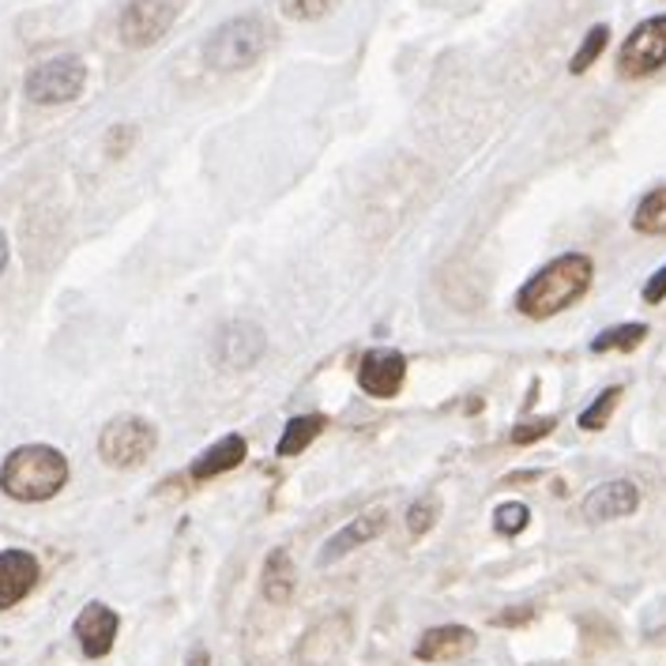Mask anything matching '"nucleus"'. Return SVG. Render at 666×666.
<instances>
[{
  "label": "nucleus",
  "mask_w": 666,
  "mask_h": 666,
  "mask_svg": "<svg viewBox=\"0 0 666 666\" xmlns=\"http://www.w3.org/2000/svg\"><path fill=\"white\" fill-rule=\"evenodd\" d=\"M595 279V264L584 253H565L539 268L527 283L516 290V309L527 320H550L568 306H576Z\"/></svg>",
  "instance_id": "obj_1"
},
{
  "label": "nucleus",
  "mask_w": 666,
  "mask_h": 666,
  "mask_svg": "<svg viewBox=\"0 0 666 666\" xmlns=\"http://www.w3.org/2000/svg\"><path fill=\"white\" fill-rule=\"evenodd\" d=\"M69 486V460L53 444H19L0 463V490L12 501L38 504Z\"/></svg>",
  "instance_id": "obj_2"
},
{
  "label": "nucleus",
  "mask_w": 666,
  "mask_h": 666,
  "mask_svg": "<svg viewBox=\"0 0 666 666\" xmlns=\"http://www.w3.org/2000/svg\"><path fill=\"white\" fill-rule=\"evenodd\" d=\"M271 23L260 16H237L218 23L204 42V64L215 72H245L271 50Z\"/></svg>",
  "instance_id": "obj_3"
},
{
  "label": "nucleus",
  "mask_w": 666,
  "mask_h": 666,
  "mask_svg": "<svg viewBox=\"0 0 666 666\" xmlns=\"http://www.w3.org/2000/svg\"><path fill=\"white\" fill-rule=\"evenodd\" d=\"M88 88V64L80 57H53V61H42L27 72L23 91L27 99L38 102V106H64V102H75Z\"/></svg>",
  "instance_id": "obj_4"
},
{
  "label": "nucleus",
  "mask_w": 666,
  "mask_h": 666,
  "mask_svg": "<svg viewBox=\"0 0 666 666\" xmlns=\"http://www.w3.org/2000/svg\"><path fill=\"white\" fill-rule=\"evenodd\" d=\"M158 444V430L140 414H125V418H113L106 430L99 433V455L102 463L117 471L140 468Z\"/></svg>",
  "instance_id": "obj_5"
},
{
  "label": "nucleus",
  "mask_w": 666,
  "mask_h": 666,
  "mask_svg": "<svg viewBox=\"0 0 666 666\" xmlns=\"http://www.w3.org/2000/svg\"><path fill=\"white\" fill-rule=\"evenodd\" d=\"M666 64V12L644 19L636 31L625 38L622 53H617V72L625 80H644V75L659 72Z\"/></svg>",
  "instance_id": "obj_6"
},
{
  "label": "nucleus",
  "mask_w": 666,
  "mask_h": 666,
  "mask_svg": "<svg viewBox=\"0 0 666 666\" xmlns=\"http://www.w3.org/2000/svg\"><path fill=\"white\" fill-rule=\"evenodd\" d=\"M174 19L177 4H170V0H129L125 12L117 19V34L132 50H147V45L163 42L166 31L174 27Z\"/></svg>",
  "instance_id": "obj_7"
},
{
  "label": "nucleus",
  "mask_w": 666,
  "mask_h": 666,
  "mask_svg": "<svg viewBox=\"0 0 666 666\" xmlns=\"http://www.w3.org/2000/svg\"><path fill=\"white\" fill-rule=\"evenodd\" d=\"M407 380V358L399 350H369L361 355L358 366V388L373 399H392L399 396Z\"/></svg>",
  "instance_id": "obj_8"
},
{
  "label": "nucleus",
  "mask_w": 666,
  "mask_h": 666,
  "mask_svg": "<svg viewBox=\"0 0 666 666\" xmlns=\"http://www.w3.org/2000/svg\"><path fill=\"white\" fill-rule=\"evenodd\" d=\"M641 509V490L633 486L629 479H614L595 486L580 504V516L587 523H611V520H625Z\"/></svg>",
  "instance_id": "obj_9"
},
{
  "label": "nucleus",
  "mask_w": 666,
  "mask_h": 666,
  "mask_svg": "<svg viewBox=\"0 0 666 666\" xmlns=\"http://www.w3.org/2000/svg\"><path fill=\"white\" fill-rule=\"evenodd\" d=\"M121 617L117 611H110L106 603H88L75 617V641L88 659H102V655L113 652V641H117Z\"/></svg>",
  "instance_id": "obj_10"
},
{
  "label": "nucleus",
  "mask_w": 666,
  "mask_h": 666,
  "mask_svg": "<svg viewBox=\"0 0 666 666\" xmlns=\"http://www.w3.org/2000/svg\"><path fill=\"white\" fill-rule=\"evenodd\" d=\"M264 347H268L264 328L249 325V320H234V325H226L223 331H218L215 358L223 361V366H230V369H249V366L260 361Z\"/></svg>",
  "instance_id": "obj_11"
},
{
  "label": "nucleus",
  "mask_w": 666,
  "mask_h": 666,
  "mask_svg": "<svg viewBox=\"0 0 666 666\" xmlns=\"http://www.w3.org/2000/svg\"><path fill=\"white\" fill-rule=\"evenodd\" d=\"M474 633L468 625H433L418 636L414 644V659L422 663H455V659H468L474 652Z\"/></svg>",
  "instance_id": "obj_12"
},
{
  "label": "nucleus",
  "mask_w": 666,
  "mask_h": 666,
  "mask_svg": "<svg viewBox=\"0 0 666 666\" xmlns=\"http://www.w3.org/2000/svg\"><path fill=\"white\" fill-rule=\"evenodd\" d=\"M38 576V557L27 554V550H4L0 554V611H12L16 603H23L27 595L34 592Z\"/></svg>",
  "instance_id": "obj_13"
},
{
  "label": "nucleus",
  "mask_w": 666,
  "mask_h": 666,
  "mask_svg": "<svg viewBox=\"0 0 666 666\" xmlns=\"http://www.w3.org/2000/svg\"><path fill=\"white\" fill-rule=\"evenodd\" d=\"M388 527V512H366V516H355L347 523V527H339L336 535H331L325 542V550H320V565H336V561H342L350 554V550L366 546V542H373L380 531Z\"/></svg>",
  "instance_id": "obj_14"
},
{
  "label": "nucleus",
  "mask_w": 666,
  "mask_h": 666,
  "mask_svg": "<svg viewBox=\"0 0 666 666\" xmlns=\"http://www.w3.org/2000/svg\"><path fill=\"white\" fill-rule=\"evenodd\" d=\"M245 452H249V444H245V437L242 433H230V437H223V441H215L212 449H207L199 460L188 468V474H193L196 482H207V479H218V474H226V471H234V468H242L245 463Z\"/></svg>",
  "instance_id": "obj_15"
},
{
  "label": "nucleus",
  "mask_w": 666,
  "mask_h": 666,
  "mask_svg": "<svg viewBox=\"0 0 666 666\" xmlns=\"http://www.w3.org/2000/svg\"><path fill=\"white\" fill-rule=\"evenodd\" d=\"M294 587H298V573H294V557L287 546H275L268 561H264V580H260V592L268 603L275 606H287L294 598Z\"/></svg>",
  "instance_id": "obj_16"
},
{
  "label": "nucleus",
  "mask_w": 666,
  "mask_h": 666,
  "mask_svg": "<svg viewBox=\"0 0 666 666\" xmlns=\"http://www.w3.org/2000/svg\"><path fill=\"white\" fill-rule=\"evenodd\" d=\"M325 414H298L287 422V430H283L279 444H275V452L283 455V460H290V455H301L309 449L312 441H317L320 433H325Z\"/></svg>",
  "instance_id": "obj_17"
},
{
  "label": "nucleus",
  "mask_w": 666,
  "mask_h": 666,
  "mask_svg": "<svg viewBox=\"0 0 666 666\" xmlns=\"http://www.w3.org/2000/svg\"><path fill=\"white\" fill-rule=\"evenodd\" d=\"M633 230H641L648 237H666V185L652 188V193L636 204Z\"/></svg>",
  "instance_id": "obj_18"
},
{
  "label": "nucleus",
  "mask_w": 666,
  "mask_h": 666,
  "mask_svg": "<svg viewBox=\"0 0 666 666\" xmlns=\"http://www.w3.org/2000/svg\"><path fill=\"white\" fill-rule=\"evenodd\" d=\"M644 339H648V325H617V328H606L603 336H595L592 350L595 355H606V350H636Z\"/></svg>",
  "instance_id": "obj_19"
},
{
  "label": "nucleus",
  "mask_w": 666,
  "mask_h": 666,
  "mask_svg": "<svg viewBox=\"0 0 666 666\" xmlns=\"http://www.w3.org/2000/svg\"><path fill=\"white\" fill-rule=\"evenodd\" d=\"M617 399H622V385L606 388V392L598 396L584 414H580V430H587V433L606 430V426H611V414L617 411Z\"/></svg>",
  "instance_id": "obj_20"
},
{
  "label": "nucleus",
  "mask_w": 666,
  "mask_h": 666,
  "mask_svg": "<svg viewBox=\"0 0 666 666\" xmlns=\"http://www.w3.org/2000/svg\"><path fill=\"white\" fill-rule=\"evenodd\" d=\"M606 42H611V27H606V23L592 27V31L584 34V45H580L576 57H573V64H568V69H573V75H584L587 69H592L598 57H603Z\"/></svg>",
  "instance_id": "obj_21"
},
{
  "label": "nucleus",
  "mask_w": 666,
  "mask_h": 666,
  "mask_svg": "<svg viewBox=\"0 0 666 666\" xmlns=\"http://www.w3.org/2000/svg\"><path fill=\"white\" fill-rule=\"evenodd\" d=\"M531 523V509L523 501H504L498 512H493V527H498V535L504 539H516L520 531H527Z\"/></svg>",
  "instance_id": "obj_22"
},
{
  "label": "nucleus",
  "mask_w": 666,
  "mask_h": 666,
  "mask_svg": "<svg viewBox=\"0 0 666 666\" xmlns=\"http://www.w3.org/2000/svg\"><path fill=\"white\" fill-rule=\"evenodd\" d=\"M339 0H279V12L287 19H298V23H312V19L336 12Z\"/></svg>",
  "instance_id": "obj_23"
},
{
  "label": "nucleus",
  "mask_w": 666,
  "mask_h": 666,
  "mask_svg": "<svg viewBox=\"0 0 666 666\" xmlns=\"http://www.w3.org/2000/svg\"><path fill=\"white\" fill-rule=\"evenodd\" d=\"M554 418H527V422H520L516 430H512V444H535L542 437L554 433Z\"/></svg>",
  "instance_id": "obj_24"
},
{
  "label": "nucleus",
  "mask_w": 666,
  "mask_h": 666,
  "mask_svg": "<svg viewBox=\"0 0 666 666\" xmlns=\"http://www.w3.org/2000/svg\"><path fill=\"white\" fill-rule=\"evenodd\" d=\"M433 512H437V504L433 501H414L411 504V512H407V531H411L414 539H422L426 531L433 527Z\"/></svg>",
  "instance_id": "obj_25"
},
{
  "label": "nucleus",
  "mask_w": 666,
  "mask_h": 666,
  "mask_svg": "<svg viewBox=\"0 0 666 666\" xmlns=\"http://www.w3.org/2000/svg\"><path fill=\"white\" fill-rule=\"evenodd\" d=\"M663 298H666V264L644 283V301H648V306H659Z\"/></svg>",
  "instance_id": "obj_26"
},
{
  "label": "nucleus",
  "mask_w": 666,
  "mask_h": 666,
  "mask_svg": "<svg viewBox=\"0 0 666 666\" xmlns=\"http://www.w3.org/2000/svg\"><path fill=\"white\" fill-rule=\"evenodd\" d=\"M185 666H212V655H207V648H193Z\"/></svg>",
  "instance_id": "obj_27"
},
{
  "label": "nucleus",
  "mask_w": 666,
  "mask_h": 666,
  "mask_svg": "<svg viewBox=\"0 0 666 666\" xmlns=\"http://www.w3.org/2000/svg\"><path fill=\"white\" fill-rule=\"evenodd\" d=\"M4 268H8V237L0 234V271H4Z\"/></svg>",
  "instance_id": "obj_28"
}]
</instances>
